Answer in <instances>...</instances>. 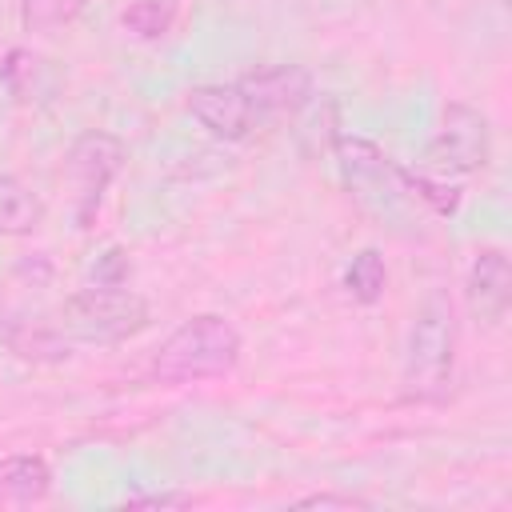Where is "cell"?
<instances>
[{
    "label": "cell",
    "instance_id": "obj_1",
    "mask_svg": "<svg viewBox=\"0 0 512 512\" xmlns=\"http://www.w3.org/2000/svg\"><path fill=\"white\" fill-rule=\"evenodd\" d=\"M240 332L220 312L188 316L152 356V376L164 384H196L228 376L240 360Z\"/></svg>",
    "mask_w": 512,
    "mask_h": 512
},
{
    "label": "cell",
    "instance_id": "obj_2",
    "mask_svg": "<svg viewBox=\"0 0 512 512\" xmlns=\"http://www.w3.org/2000/svg\"><path fill=\"white\" fill-rule=\"evenodd\" d=\"M456 368V316L444 292H432L408 328L404 348V396L408 400H444Z\"/></svg>",
    "mask_w": 512,
    "mask_h": 512
},
{
    "label": "cell",
    "instance_id": "obj_3",
    "mask_svg": "<svg viewBox=\"0 0 512 512\" xmlns=\"http://www.w3.org/2000/svg\"><path fill=\"white\" fill-rule=\"evenodd\" d=\"M60 328L84 344H120L148 328V304L124 284H88L60 304Z\"/></svg>",
    "mask_w": 512,
    "mask_h": 512
},
{
    "label": "cell",
    "instance_id": "obj_4",
    "mask_svg": "<svg viewBox=\"0 0 512 512\" xmlns=\"http://www.w3.org/2000/svg\"><path fill=\"white\" fill-rule=\"evenodd\" d=\"M124 160H128V148L112 132L92 128V132H84V136L72 140L64 168H68V180L76 188V220H80V228L92 224V216H96L108 184L120 176Z\"/></svg>",
    "mask_w": 512,
    "mask_h": 512
},
{
    "label": "cell",
    "instance_id": "obj_5",
    "mask_svg": "<svg viewBox=\"0 0 512 512\" xmlns=\"http://www.w3.org/2000/svg\"><path fill=\"white\" fill-rule=\"evenodd\" d=\"M428 160L444 172H480L492 160V128L488 116L472 104H444L440 132L428 144Z\"/></svg>",
    "mask_w": 512,
    "mask_h": 512
},
{
    "label": "cell",
    "instance_id": "obj_6",
    "mask_svg": "<svg viewBox=\"0 0 512 512\" xmlns=\"http://www.w3.org/2000/svg\"><path fill=\"white\" fill-rule=\"evenodd\" d=\"M336 164H340V176H344L348 192L360 196L364 204L376 200L380 212L404 192L400 180H396V164L364 136H352V132L336 136Z\"/></svg>",
    "mask_w": 512,
    "mask_h": 512
},
{
    "label": "cell",
    "instance_id": "obj_7",
    "mask_svg": "<svg viewBox=\"0 0 512 512\" xmlns=\"http://www.w3.org/2000/svg\"><path fill=\"white\" fill-rule=\"evenodd\" d=\"M236 88L248 96L256 120L272 116H292L312 100V76L300 64H268L256 72H244Z\"/></svg>",
    "mask_w": 512,
    "mask_h": 512
},
{
    "label": "cell",
    "instance_id": "obj_8",
    "mask_svg": "<svg viewBox=\"0 0 512 512\" xmlns=\"http://www.w3.org/2000/svg\"><path fill=\"white\" fill-rule=\"evenodd\" d=\"M184 104L196 116V124L208 128L216 140H248L252 128L260 124L248 96L236 84H196L188 88Z\"/></svg>",
    "mask_w": 512,
    "mask_h": 512
},
{
    "label": "cell",
    "instance_id": "obj_9",
    "mask_svg": "<svg viewBox=\"0 0 512 512\" xmlns=\"http://www.w3.org/2000/svg\"><path fill=\"white\" fill-rule=\"evenodd\" d=\"M464 300H468V312L496 328L504 316H508V304H512V264H508V252L504 248H480L472 268H468V284H464Z\"/></svg>",
    "mask_w": 512,
    "mask_h": 512
},
{
    "label": "cell",
    "instance_id": "obj_10",
    "mask_svg": "<svg viewBox=\"0 0 512 512\" xmlns=\"http://www.w3.org/2000/svg\"><path fill=\"white\" fill-rule=\"evenodd\" d=\"M4 84L16 100L32 104V100H48L56 92V68L52 60L28 52V48H12L4 60Z\"/></svg>",
    "mask_w": 512,
    "mask_h": 512
},
{
    "label": "cell",
    "instance_id": "obj_11",
    "mask_svg": "<svg viewBox=\"0 0 512 512\" xmlns=\"http://www.w3.org/2000/svg\"><path fill=\"white\" fill-rule=\"evenodd\" d=\"M44 220L40 196L16 176H0V236H28Z\"/></svg>",
    "mask_w": 512,
    "mask_h": 512
},
{
    "label": "cell",
    "instance_id": "obj_12",
    "mask_svg": "<svg viewBox=\"0 0 512 512\" xmlns=\"http://www.w3.org/2000/svg\"><path fill=\"white\" fill-rule=\"evenodd\" d=\"M48 488H52V468L40 456H4L0 460V496L44 500Z\"/></svg>",
    "mask_w": 512,
    "mask_h": 512
},
{
    "label": "cell",
    "instance_id": "obj_13",
    "mask_svg": "<svg viewBox=\"0 0 512 512\" xmlns=\"http://www.w3.org/2000/svg\"><path fill=\"white\" fill-rule=\"evenodd\" d=\"M384 284H388V268H384V256L376 248H360L348 268H344V288L356 304H376L384 296Z\"/></svg>",
    "mask_w": 512,
    "mask_h": 512
},
{
    "label": "cell",
    "instance_id": "obj_14",
    "mask_svg": "<svg viewBox=\"0 0 512 512\" xmlns=\"http://www.w3.org/2000/svg\"><path fill=\"white\" fill-rule=\"evenodd\" d=\"M120 24L136 40H160L176 24V0H132L120 12Z\"/></svg>",
    "mask_w": 512,
    "mask_h": 512
},
{
    "label": "cell",
    "instance_id": "obj_15",
    "mask_svg": "<svg viewBox=\"0 0 512 512\" xmlns=\"http://www.w3.org/2000/svg\"><path fill=\"white\" fill-rule=\"evenodd\" d=\"M396 180H400V188H404L408 196L424 200L432 212H440V216H456V212H460V188H456V184L432 180V176L408 172V168H396Z\"/></svg>",
    "mask_w": 512,
    "mask_h": 512
},
{
    "label": "cell",
    "instance_id": "obj_16",
    "mask_svg": "<svg viewBox=\"0 0 512 512\" xmlns=\"http://www.w3.org/2000/svg\"><path fill=\"white\" fill-rule=\"evenodd\" d=\"M80 12H84V0H24V28L56 32V28H68Z\"/></svg>",
    "mask_w": 512,
    "mask_h": 512
},
{
    "label": "cell",
    "instance_id": "obj_17",
    "mask_svg": "<svg viewBox=\"0 0 512 512\" xmlns=\"http://www.w3.org/2000/svg\"><path fill=\"white\" fill-rule=\"evenodd\" d=\"M124 280H128V252L124 248H108L104 256H96L92 284H124Z\"/></svg>",
    "mask_w": 512,
    "mask_h": 512
},
{
    "label": "cell",
    "instance_id": "obj_18",
    "mask_svg": "<svg viewBox=\"0 0 512 512\" xmlns=\"http://www.w3.org/2000/svg\"><path fill=\"white\" fill-rule=\"evenodd\" d=\"M184 504H192L188 492H140L124 500V508H184Z\"/></svg>",
    "mask_w": 512,
    "mask_h": 512
},
{
    "label": "cell",
    "instance_id": "obj_19",
    "mask_svg": "<svg viewBox=\"0 0 512 512\" xmlns=\"http://www.w3.org/2000/svg\"><path fill=\"white\" fill-rule=\"evenodd\" d=\"M296 508H364L360 496H336V492H316V496H304L296 500Z\"/></svg>",
    "mask_w": 512,
    "mask_h": 512
}]
</instances>
